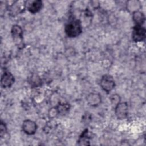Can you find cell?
<instances>
[{
	"mask_svg": "<svg viewBox=\"0 0 146 146\" xmlns=\"http://www.w3.org/2000/svg\"><path fill=\"white\" fill-rule=\"evenodd\" d=\"M64 31L68 38H76L82 33V22L79 19L73 18L65 25Z\"/></svg>",
	"mask_w": 146,
	"mask_h": 146,
	"instance_id": "1",
	"label": "cell"
},
{
	"mask_svg": "<svg viewBox=\"0 0 146 146\" xmlns=\"http://www.w3.org/2000/svg\"><path fill=\"white\" fill-rule=\"evenodd\" d=\"M100 86L102 89L107 94H109L115 87L116 84L113 77L110 75H104L100 81Z\"/></svg>",
	"mask_w": 146,
	"mask_h": 146,
	"instance_id": "2",
	"label": "cell"
},
{
	"mask_svg": "<svg viewBox=\"0 0 146 146\" xmlns=\"http://www.w3.org/2000/svg\"><path fill=\"white\" fill-rule=\"evenodd\" d=\"M115 114L119 120H123L128 115V104L126 102H120L114 107Z\"/></svg>",
	"mask_w": 146,
	"mask_h": 146,
	"instance_id": "3",
	"label": "cell"
},
{
	"mask_svg": "<svg viewBox=\"0 0 146 146\" xmlns=\"http://www.w3.org/2000/svg\"><path fill=\"white\" fill-rule=\"evenodd\" d=\"M146 35V30L143 26L135 25L132 29V38L135 42H140L144 40Z\"/></svg>",
	"mask_w": 146,
	"mask_h": 146,
	"instance_id": "4",
	"label": "cell"
},
{
	"mask_svg": "<svg viewBox=\"0 0 146 146\" xmlns=\"http://www.w3.org/2000/svg\"><path fill=\"white\" fill-rule=\"evenodd\" d=\"M27 1H14L9 7V10L13 16L23 13L26 8Z\"/></svg>",
	"mask_w": 146,
	"mask_h": 146,
	"instance_id": "5",
	"label": "cell"
},
{
	"mask_svg": "<svg viewBox=\"0 0 146 146\" xmlns=\"http://www.w3.org/2000/svg\"><path fill=\"white\" fill-rule=\"evenodd\" d=\"M11 34L14 43L18 46L23 44V30L18 25H14L11 29Z\"/></svg>",
	"mask_w": 146,
	"mask_h": 146,
	"instance_id": "6",
	"label": "cell"
},
{
	"mask_svg": "<svg viewBox=\"0 0 146 146\" xmlns=\"http://www.w3.org/2000/svg\"><path fill=\"white\" fill-rule=\"evenodd\" d=\"M21 127L22 131L27 135H34L36 132L38 128L36 123L30 119L23 120Z\"/></svg>",
	"mask_w": 146,
	"mask_h": 146,
	"instance_id": "7",
	"label": "cell"
},
{
	"mask_svg": "<svg viewBox=\"0 0 146 146\" xmlns=\"http://www.w3.org/2000/svg\"><path fill=\"white\" fill-rule=\"evenodd\" d=\"M15 81L14 75L9 71H5L2 75L1 78V85L4 88H9L12 86Z\"/></svg>",
	"mask_w": 146,
	"mask_h": 146,
	"instance_id": "8",
	"label": "cell"
},
{
	"mask_svg": "<svg viewBox=\"0 0 146 146\" xmlns=\"http://www.w3.org/2000/svg\"><path fill=\"white\" fill-rule=\"evenodd\" d=\"M43 6V2L40 0L27 1L26 9L31 14H36L40 11Z\"/></svg>",
	"mask_w": 146,
	"mask_h": 146,
	"instance_id": "9",
	"label": "cell"
},
{
	"mask_svg": "<svg viewBox=\"0 0 146 146\" xmlns=\"http://www.w3.org/2000/svg\"><path fill=\"white\" fill-rule=\"evenodd\" d=\"M86 101L89 106L94 107H97L101 103V95L99 93L91 92L87 95Z\"/></svg>",
	"mask_w": 146,
	"mask_h": 146,
	"instance_id": "10",
	"label": "cell"
},
{
	"mask_svg": "<svg viewBox=\"0 0 146 146\" xmlns=\"http://www.w3.org/2000/svg\"><path fill=\"white\" fill-rule=\"evenodd\" d=\"M132 18L135 25L143 26L145 18V15L143 12L140 11V10H138L132 13Z\"/></svg>",
	"mask_w": 146,
	"mask_h": 146,
	"instance_id": "11",
	"label": "cell"
},
{
	"mask_svg": "<svg viewBox=\"0 0 146 146\" xmlns=\"http://www.w3.org/2000/svg\"><path fill=\"white\" fill-rule=\"evenodd\" d=\"M141 3L138 1L135 0H132V1H128L126 3V7L127 9L132 12L133 13L136 11L140 10V9L141 8Z\"/></svg>",
	"mask_w": 146,
	"mask_h": 146,
	"instance_id": "12",
	"label": "cell"
},
{
	"mask_svg": "<svg viewBox=\"0 0 146 146\" xmlns=\"http://www.w3.org/2000/svg\"><path fill=\"white\" fill-rule=\"evenodd\" d=\"M90 137L88 135V129H85L82 133L81 135L79 136V138L78 140L79 145H89V140Z\"/></svg>",
	"mask_w": 146,
	"mask_h": 146,
	"instance_id": "13",
	"label": "cell"
},
{
	"mask_svg": "<svg viewBox=\"0 0 146 146\" xmlns=\"http://www.w3.org/2000/svg\"><path fill=\"white\" fill-rule=\"evenodd\" d=\"M56 107L58 110L59 115H64L66 114L70 109V105L68 103H59Z\"/></svg>",
	"mask_w": 146,
	"mask_h": 146,
	"instance_id": "14",
	"label": "cell"
},
{
	"mask_svg": "<svg viewBox=\"0 0 146 146\" xmlns=\"http://www.w3.org/2000/svg\"><path fill=\"white\" fill-rule=\"evenodd\" d=\"M111 103L112 105L115 107L119 103L121 102V98L120 95L117 94H112L110 98Z\"/></svg>",
	"mask_w": 146,
	"mask_h": 146,
	"instance_id": "15",
	"label": "cell"
},
{
	"mask_svg": "<svg viewBox=\"0 0 146 146\" xmlns=\"http://www.w3.org/2000/svg\"><path fill=\"white\" fill-rule=\"evenodd\" d=\"M30 82L31 83L32 86H34L35 87H38V86L41 85L42 80L38 75H34L32 76L31 80H30Z\"/></svg>",
	"mask_w": 146,
	"mask_h": 146,
	"instance_id": "16",
	"label": "cell"
},
{
	"mask_svg": "<svg viewBox=\"0 0 146 146\" xmlns=\"http://www.w3.org/2000/svg\"><path fill=\"white\" fill-rule=\"evenodd\" d=\"M7 131V127L5 122H3L2 120L1 121L0 123V136L1 137H2Z\"/></svg>",
	"mask_w": 146,
	"mask_h": 146,
	"instance_id": "17",
	"label": "cell"
},
{
	"mask_svg": "<svg viewBox=\"0 0 146 146\" xmlns=\"http://www.w3.org/2000/svg\"><path fill=\"white\" fill-rule=\"evenodd\" d=\"M48 115H49L50 117H52V118L55 117L56 116H57L59 115L58 112V110H57L56 106L51 108V109H50Z\"/></svg>",
	"mask_w": 146,
	"mask_h": 146,
	"instance_id": "18",
	"label": "cell"
}]
</instances>
